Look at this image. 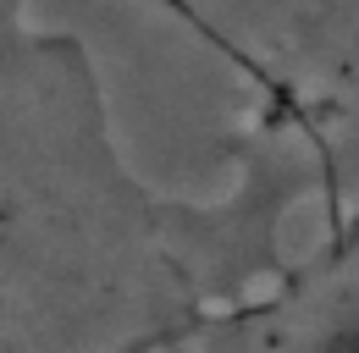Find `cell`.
Returning a JSON list of instances; mask_svg holds the SVG:
<instances>
[{
	"instance_id": "1",
	"label": "cell",
	"mask_w": 359,
	"mask_h": 353,
	"mask_svg": "<svg viewBox=\"0 0 359 353\" xmlns=\"http://www.w3.org/2000/svg\"><path fill=\"white\" fill-rule=\"evenodd\" d=\"M243 72L199 0H155ZM216 205L128 155L111 94L45 0H0V353H133L210 298Z\"/></svg>"
},
{
	"instance_id": "2",
	"label": "cell",
	"mask_w": 359,
	"mask_h": 353,
	"mask_svg": "<svg viewBox=\"0 0 359 353\" xmlns=\"http://www.w3.org/2000/svg\"><path fill=\"white\" fill-rule=\"evenodd\" d=\"M138 353H177L172 342H149V348H138Z\"/></svg>"
}]
</instances>
